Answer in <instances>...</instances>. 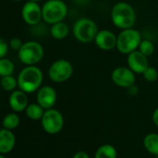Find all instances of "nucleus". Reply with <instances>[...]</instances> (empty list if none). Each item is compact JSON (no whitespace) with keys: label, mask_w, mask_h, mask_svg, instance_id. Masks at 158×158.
I'll return each mask as SVG.
<instances>
[{"label":"nucleus","mask_w":158,"mask_h":158,"mask_svg":"<svg viewBox=\"0 0 158 158\" xmlns=\"http://www.w3.org/2000/svg\"><path fill=\"white\" fill-rule=\"evenodd\" d=\"M9 103L10 108L15 112H23L28 106V98L27 93L19 89L13 90L10 95Z\"/></svg>","instance_id":"nucleus-14"},{"label":"nucleus","mask_w":158,"mask_h":158,"mask_svg":"<svg viewBox=\"0 0 158 158\" xmlns=\"http://www.w3.org/2000/svg\"><path fill=\"white\" fill-rule=\"evenodd\" d=\"M25 112H26V115L30 119L41 120L45 113V109L38 103H31V104H28L27 108L25 109Z\"/></svg>","instance_id":"nucleus-19"},{"label":"nucleus","mask_w":158,"mask_h":158,"mask_svg":"<svg viewBox=\"0 0 158 158\" xmlns=\"http://www.w3.org/2000/svg\"><path fill=\"white\" fill-rule=\"evenodd\" d=\"M73 73V64L65 59H60L55 60L49 66L48 72L49 79L55 83H62L69 80Z\"/></svg>","instance_id":"nucleus-7"},{"label":"nucleus","mask_w":158,"mask_h":158,"mask_svg":"<svg viewBox=\"0 0 158 158\" xmlns=\"http://www.w3.org/2000/svg\"><path fill=\"white\" fill-rule=\"evenodd\" d=\"M20 125V117L17 114L11 113L7 114L2 121V126L4 128L12 130L15 129Z\"/></svg>","instance_id":"nucleus-20"},{"label":"nucleus","mask_w":158,"mask_h":158,"mask_svg":"<svg viewBox=\"0 0 158 158\" xmlns=\"http://www.w3.org/2000/svg\"><path fill=\"white\" fill-rule=\"evenodd\" d=\"M23 44V43L22 40L19 39V38H13V39H11L10 42V48H11L12 49H14V50H17V51L20 50V48H22Z\"/></svg>","instance_id":"nucleus-26"},{"label":"nucleus","mask_w":158,"mask_h":158,"mask_svg":"<svg viewBox=\"0 0 158 158\" xmlns=\"http://www.w3.org/2000/svg\"><path fill=\"white\" fill-rule=\"evenodd\" d=\"M72 31L77 41L88 44L94 42L99 32V27L93 20L89 18H80L73 23Z\"/></svg>","instance_id":"nucleus-3"},{"label":"nucleus","mask_w":158,"mask_h":158,"mask_svg":"<svg viewBox=\"0 0 158 158\" xmlns=\"http://www.w3.org/2000/svg\"><path fill=\"white\" fill-rule=\"evenodd\" d=\"M50 35L51 36L56 40H62L67 37L70 32V28L67 23H65L63 21L56 23L54 24H51L50 28Z\"/></svg>","instance_id":"nucleus-16"},{"label":"nucleus","mask_w":158,"mask_h":158,"mask_svg":"<svg viewBox=\"0 0 158 158\" xmlns=\"http://www.w3.org/2000/svg\"><path fill=\"white\" fill-rule=\"evenodd\" d=\"M127 89V93H128L130 96H136V95L139 93V88H138L135 84H133L132 86L128 87Z\"/></svg>","instance_id":"nucleus-27"},{"label":"nucleus","mask_w":158,"mask_h":158,"mask_svg":"<svg viewBox=\"0 0 158 158\" xmlns=\"http://www.w3.org/2000/svg\"><path fill=\"white\" fill-rule=\"evenodd\" d=\"M18 57L25 65H36L44 57V48L36 41L25 42L18 51Z\"/></svg>","instance_id":"nucleus-6"},{"label":"nucleus","mask_w":158,"mask_h":158,"mask_svg":"<svg viewBox=\"0 0 158 158\" xmlns=\"http://www.w3.org/2000/svg\"><path fill=\"white\" fill-rule=\"evenodd\" d=\"M155 158H158V155H155Z\"/></svg>","instance_id":"nucleus-33"},{"label":"nucleus","mask_w":158,"mask_h":158,"mask_svg":"<svg viewBox=\"0 0 158 158\" xmlns=\"http://www.w3.org/2000/svg\"><path fill=\"white\" fill-rule=\"evenodd\" d=\"M136 73L127 66H119L114 69L111 74V79L117 87L127 89L136 82Z\"/></svg>","instance_id":"nucleus-9"},{"label":"nucleus","mask_w":158,"mask_h":158,"mask_svg":"<svg viewBox=\"0 0 158 158\" xmlns=\"http://www.w3.org/2000/svg\"><path fill=\"white\" fill-rule=\"evenodd\" d=\"M15 145V136L13 132L7 128L0 129V153L10 152Z\"/></svg>","instance_id":"nucleus-15"},{"label":"nucleus","mask_w":158,"mask_h":158,"mask_svg":"<svg viewBox=\"0 0 158 158\" xmlns=\"http://www.w3.org/2000/svg\"><path fill=\"white\" fill-rule=\"evenodd\" d=\"M145 149L153 155H158V134L150 133L147 134L143 139Z\"/></svg>","instance_id":"nucleus-17"},{"label":"nucleus","mask_w":158,"mask_h":158,"mask_svg":"<svg viewBox=\"0 0 158 158\" xmlns=\"http://www.w3.org/2000/svg\"><path fill=\"white\" fill-rule=\"evenodd\" d=\"M152 121L156 127H158V107L152 113Z\"/></svg>","instance_id":"nucleus-29"},{"label":"nucleus","mask_w":158,"mask_h":158,"mask_svg":"<svg viewBox=\"0 0 158 158\" xmlns=\"http://www.w3.org/2000/svg\"><path fill=\"white\" fill-rule=\"evenodd\" d=\"M0 86L6 91H13L18 87V80L12 75L3 76L0 80Z\"/></svg>","instance_id":"nucleus-21"},{"label":"nucleus","mask_w":158,"mask_h":158,"mask_svg":"<svg viewBox=\"0 0 158 158\" xmlns=\"http://www.w3.org/2000/svg\"><path fill=\"white\" fill-rule=\"evenodd\" d=\"M13 1H15V2H19V1H22V0H13Z\"/></svg>","instance_id":"nucleus-32"},{"label":"nucleus","mask_w":158,"mask_h":158,"mask_svg":"<svg viewBox=\"0 0 158 158\" xmlns=\"http://www.w3.org/2000/svg\"><path fill=\"white\" fill-rule=\"evenodd\" d=\"M136 12L133 7L124 1L114 5L111 10V20L114 25L120 30L134 27L136 23Z\"/></svg>","instance_id":"nucleus-2"},{"label":"nucleus","mask_w":158,"mask_h":158,"mask_svg":"<svg viewBox=\"0 0 158 158\" xmlns=\"http://www.w3.org/2000/svg\"><path fill=\"white\" fill-rule=\"evenodd\" d=\"M141 40V34L139 30L134 27L124 29L117 35L116 48L120 53L127 55L139 48Z\"/></svg>","instance_id":"nucleus-4"},{"label":"nucleus","mask_w":158,"mask_h":158,"mask_svg":"<svg viewBox=\"0 0 158 158\" xmlns=\"http://www.w3.org/2000/svg\"><path fill=\"white\" fill-rule=\"evenodd\" d=\"M68 14V7L62 0H48L42 7L43 21L48 24L62 22Z\"/></svg>","instance_id":"nucleus-5"},{"label":"nucleus","mask_w":158,"mask_h":158,"mask_svg":"<svg viewBox=\"0 0 158 158\" xmlns=\"http://www.w3.org/2000/svg\"><path fill=\"white\" fill-rule=\"evenodd\" d=\"M138 50H139L143 55L150 57L154 53L155 47H154V44L150 39H142L139 46Z\"/></svg>","instance_id":"nucleus-23"},{"label":"nucleus","mask_w":158,"mask_h":158,"mask_svg":"<svg viewBox=\"0 0 158 158\" xmlns=\"http://www.w3.org/2000/svg\"><path fill=\"white\" fill-rule=\"evenodd\" d=\"M14 72V64L13 62L6 58L0 59V76L11 75Z\"/></svg>","instance_id":"nucleus-22"},{"label":"nucleus","mask_w":158,"mask_h":158,"mask_svg":"<svg viewBox=\"0 0 158 158\" xmlns=\"http://www.w3.org/2000/svg\"><path fill=\"white\" fill-rule=\"evenodd\" d=\"M143 78L148 82H154L158 78V71L153 66L149 65L148 68L142 73Z\"/></svg>","instance_id":"nucleus-24"},{"label":"nucleus","mask_w":158,"mask_h":158,"mask_svg":"<svg viewBox=\"0 0 158 158\" xmlns=\"http://www.w3.org/2000/svg\"><path fill=\"white\" fill-rule=\"evenodd\" d=\"M0 158H6V157H5L2 153H0Z\"/></svg>","instance_id":"nucleus-31"},{"label":"nucleus","mask_w":158,"mask_h":158,"mask_svg":"<svg viewBox=\"0 0 158 158\" xmlns=\"http://www.w3.org/2000/svg\"><path fill=\"white\" fill-rule=\"evenodd\" d=\"M94 42L100 49L109 51L116 48L117 35L110 30H99Z\"/></svg>","instance_id":"nucleus-13"},{"label":"nucleus","mask_w":158,"mask_h":158,"mask_svg":"<svg viewBox=\"0 0 158 158\" xmlns=\"http://www.w3.org/2000/svg\"><path fill=\"white\" fill-rule=\"evenodd\" d=\"M36 101L45 110L53 108L57 102V92L50 86H43L37 90Z\"/></svg>","instance_id":"nucleus-12"},{"label":"nucleus","mask_w":158,"mask_h":158,"mask_svg":"<svg viewBox=\"0 0 158 158\" xmlns=\"http://www.w3.org/2000/svg\"><path fill=\"white\" fill-rule=\"evenodd\" d=\"M43 73L35 65H26L18 75V87L26 93L37 91L43 82Z\"/></svg>","instance_id":"nucleus-1"},{"label":"nucleus","mask_w":158,"mask_h":158,"mask_svg":"<svg viewBox=\"0 0 158 158\" xmlns=\"http://www.w3.org/2000/svg\"><path fill=\"white\" fill-rule=\"evenodd\" d=\"M8 50H9L8 43L3 38L0 37V59L5 58V56L8 53Z\"/></svg>","instance_id":"nucleus-25"},{"label":"nucleus","mask_w":158,"mask_h":158,"mask_svg":"<svg viewBox=\"0 0 158 158\" xmlns=\"http://www.w3.org/2000/svg\"><path fill=\"white\" fill-rule=\"evenodd\" d=\"M28 1H34V2H38L40 0H28Z\"/></svg>","instance_id":"nucleus-30"},{"label":"nucleus","mask_w":158,"mask_h":158,"mask_svg":"<svg viewBox=\"0 0 158 158\" xmlns=\"http://www.w3.org/2000/svg\"><path fill=\"white\" fill-rule=\"evenodd\" d=\"M73 158H89V155L86 152H77Z\"/></svg>","instance_id":"nucleus-28"},{"label":"nucleus","mask_w":158,"mask_h":158,"mask_svg":"<svg viewBox=\"0 0 158 158\" xmlns=\"http://www.w3.org/2000/svg\"><path fill=\"white\" fill-rule=\"evenodd\" d=\"M116 149L111 144H103L98 148L95 153V158H116Z\"/></svg>","instance_id":"nucleus-18"},{"label":"nucleus","mask_w":158,"mask_h":158,"mask_svg":"<svg viewBox=\"0 0 158 158\" xmlns=\"http://www.w3.org/2000/svg\"><path fill=\"white\" fill-rule=\"evenodd\" d=\"M41 124L47 133L57 134L62 129L64 119L60 111L50 108L45 110V113L41 118Z\"/></svg>","instance_id":"nucleus-8"},{"label":"nucleus","mask_w":158,"mask_h":158,"mask_svg":"<svg viewBox=\"0 0 158 158\" xmlns=\"http://www.w3.org/2000/svg\"><path fill=\"white\" fill-rule=\"evenodd\" d=\"M127 67L130 68L135 73H138V74H142V73L150 65L148 57L143 55L138 49L127 54Z\"/></svg>","instance_id":"nucleus-11"},{"label":"nucleus","mask_w":158,"mask_h":158,"mask_svg":"<svg viewBox=\"0 0 158 158\" xmlns=\"http://www.w3.org/2000/svg\"><path fill=\"white\" fill-rule=\"evenodd\" d=\"M22 17L28 25H36L40 23L41 20H43L42 8L37 4V2L28 1L23 7Z\"/></svg>","instance_id":"nucleus-10"}]
</instances>
